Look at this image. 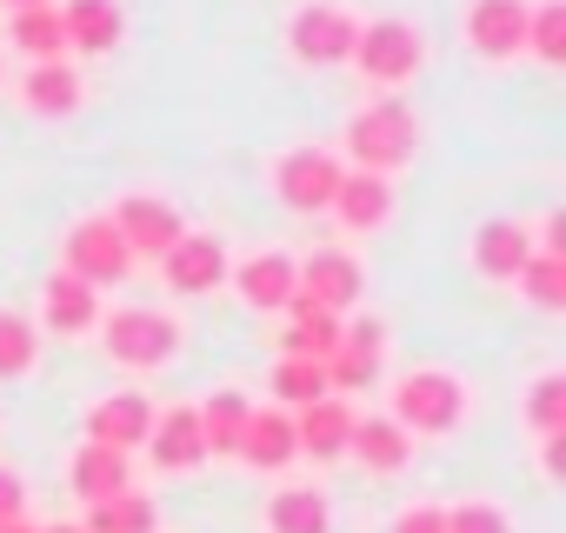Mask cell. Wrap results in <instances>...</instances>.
Here are the masks:
<instances>
[{
    "label": "cell",
    "mask_w": 566,
    "mask_h": 533,
    "mask_svg": "<svg viewBox=\"0 0 566 533\" xmlns=\"http://www.w3.org/2000/svg\"><path fill=\"white\" fill-rule=\"evenodd\" d=\"M413 147H420V114H413L407 101H394V94L367 101V107L347 121V160H354L360 174H394V167L413 160Z\"/></svg>",
    "instance_id": "obj_1"
},
{
    "label": "cell",
    "mask_w": 566,
    "mask_h": 533,
    "mask_svg": "<svg viewBox=\"0 0 566 533\" xmlns=\"http://www.w3.org/2000/svg\"><path fill=\"white\" fill-rule=\"evenodd\" d=\"M101 341H107V360L127 367V374H154L180 354V321L167 307H120V314H101Z\"/></svg>",
    "instance_id": "obj_2"
},
{
    "label": "cell",
    "mask_w": 566,
    "mask_h": 533,
    "mask_svg": "<svg viewBox=\"0 0 566 533\" xmlns=\"http://www.w3.org/2000/svg\"><path fill=\"white\" fill-rule=\"evenodd\" d=\"M394 427L407 433H453L467 420V387L447 374V367H413L394 380Z\"/></svg>",
    "instance_id": "obj_3"
},
{
    "label": "cell",
    "mask_w": 566,
    "mask_h": 533,
    "mask_svg": "<svg viewBox=\"0 0 566 533\" xmlns=\"http://www.w3.org/2000/svg\"><path fill=\"white\" fill-rule=\"evenodd\" d=\"M420 61H427V41H420L413 21H394V14L360 21V34H354V67H360L374 87H407V81L420 74Z\"/></svg>",
    "instance_id": "obj_4"
},
{
    "label": "cell",
    "mask_w": 566,
    "mask_h": 533,
    "mask_svg": "<svg viewBox=\"0 0 566 533\" xmlns=\"http://www.w3.org/2000/svg\"><path fill=\"white\" fill-rule=\"evenodd\" d=\"M354 34H360V21L340 8V0H307V8L287 14V54L301 67H340V61H354Z\"/></svg>",
    "instance_id": "obj_5"
},
{
    "label": "cell",
    "mask_w": 566,
    "mask_h": 533,
    "mask_svg": "<svg viewBox=\"0 0 566 533\" xmlns=\"http://www.w3.org/2000/svg\"><path fill=\"white\" fill-rule=\"evenodd\" d=\"M61 274L87 281L94 294L134 274V253H127V240H120V227H114L107 213H87V220L67 227V260H61Z\"/></svg>",
    "instance_id": "obj_6"
},
{
    "label": "cell",
    "mask_w": 566,
    "mask_h": 533,
    "mask_svg": "<svg viewBox=\"0 0 566 533\" xmlns=\"http://www.w3.org/2000/svg\"><path fill=\"white\" fill-rule=\"evenodd\" d=\"M294 294L301 301H314V307H327V314H354L360 307V294H367V274H360V260L354 253H340V247H321V253H307V260H294Z\"/></svg>",
    "instance_id": "obj_7"
},
{
    "label": "cell",
    "mask_w": 566,
    "mask_h": 533,
    "mask_svg": "<svg viewBox=\"0 0 566 533\" xmlns=\"http://www.w3.org/2000/svg\"><path fill=\"white\" fill-rule=\"evenodd\" d=\"M334 187H340V160L327 147H294V154L273 160V194L294 213H327Z\"/></svg>",
    "instance_id": "obj_8"
},
{
    "label": "cell",
    "mask_w": 566,
    "mask_h": 533,
    "mask_svg": "<svg viewBox=\"0 0 566 533\" xmlns=\"http://www.w3.org/2000/svg\"><path fill=\"white\" fill-rule=\"evenodd\" d=\"M107 220L120 227V240H127V253H134V260H160V253L187 233L180 207H174V200H160V194H120V207H114Z\"/></svg>",
    "instance_id": "obj_9"
},
{
    "label": "cell",
    "mask_w": 566,
    "mask_h": 533,
    "mask_svg": "<svg viewBox=\"0 0 566 533\" xmlns=\"http://www.w3.org/2000/svg\"><path fill=\"white\" fill-rule=\"evenodd\" d=\"M380 347H387V327L374 314H354V327H340V347L321 360L327 367V394H367L380 380Z\"/></svg>",
    "instance_id": "obj_10"
},
{
    "label": "cell",
    "mask_w": 566,
    "mask_h": 533,
    "mask_svg": "<svg viewBox=\"0 0 566 533\" xmlns=\"http://www.w3.org/2000/svg\"><path fill=\"white\" fill-rule=\"evenodd\" d=\"M154 400L140 394V387H120V394H101L94 407H87V440L94 447H114V453H134V447H147V433H154Z\"/></svg>",
    "instance_id": "obj_11"
},
{
    "label": "cell",
    "mask_w": 566,
    "mask_h": 533,
    "mask_svg": "<svg viewBox=\"0 0 566 533\" xmlns=\"http://www.w3.org/2000/svg\"><path fill=\"white\" fill-rule=\"evenodd\" d=\"M467 48L480 61H513L526 54V0H467V21H460Z\"/></svg>",
    "instance_id": "obj_12"
},
{
    "label": "cell",
    "mask_w": 566,
    "mask_h": 533,
    "mask_svg": "<svg viewBox=\"0 0 566 533\" xmlns=\"http://www.w3.org/2000/svg\"><path fill=\"white\" fill-rule=\"evenodd\" d=\"M160 274H167V288L174 294H213V288H227V247L213 240V233H180L167 253H160Z\"/></svg>",
    "instance_id": "obj_13"
},
{
    "label": "cell",
    "mask_w": 566,
    "mask_h": 533,
    "mask_svg": "<svg viewBox=\"0 0 566 533\" xmlns=\"http://www.w3.org/2000/svg\"><path fill=\"white\" fill-rule=\"evenodd\" d=\"M233 460L253 467V473H287V467L301 460V447H294V414H287V407H253V414H247V433H240V447H233Z\"/></svg>",
    "instance_id": "obj_14"
},
{
    "label": "cell",
    "mask_w": 566,
    "mask_h": 533,
    "mask_svg": "<svg viewBox=\"0 0 566 533\" xmlns=\"http://www.w3.org/2000/svg\"><path fill=\"white\" fill-rule=\"evenodd\" d=\"M227 281H233V294L247 301V307H260V314H280L294 301V253H280V247H266V253H247L240 266H227Z\"/></svg>",
    "instance_id": "obj_15"
},
{
    "label": "cell",
    "mask_w": 566,
    "mask_h": 533,
    "mask_svg": "<svg viewBox=\"0 0 566 533\" xmlns=\"http://www.w3.org/2000/svg\"><path fill=\"white\" fill-rule=\"evenodd\" d=\"M327 213H334L347 233H380V227H387V213H394V180H387V174L340 167V187H334Z\"/></svg>",
    "instance_id": "obj_16"
},
{
    "label": "cell",
    "mask_w": 566,
    "mask_h": 533,
    "mask_svg": "<svg viewBox=\"0 0 566 533\" xmlns=\"http://www.w3.org/2000/svg\"><path fill=\"white\" fill-rule=\"evenodd\" d=\"M533 260V227L526 220H480V233H473V266L486 281H520V266Z\"/></svg>",
    "instance_id": "obj_17"
},
{
    "label": "cell",
    "mask_w": 566,
    "mask_h": 533,
    "mask_svg": "<svg viewBox=\"0 0 566 533\" xmlns=\"http://www.w3.org/2000/svg\"><path fill=\"white\" fill-rule=\"evenodd\" d=\"M67 487H74V500L101 506V500H114V493H127V487H134V460H127V453H114V447L81 440V447H74V460H67Z\"/></svg>",
    "instance_id": "obj_18"
},
{
    "label": "cell",
    "mask_w": 566,
    "mask_h": 533,
    "mask_svg": "<svg viewBox=\"0 0 566 533\" xmlns=\"http://www.w3.org/2000/svg\"><path fill=\"white\" fill-rule=\"evenodd\" d=\"M260 520H266V533H334V500H327L321 487L287 480V487L266 493Z\"/></svg>",
    "instance_id": "obj_19"
},
{
    "label": "cell",
    "mask_w": 566,
    "mask_h": 533,
    "mask_svg": "<svg viewBox=\"0 0 566 533\" xmlns=\"http://www.w3.org/2000/svg\"><path fill=\"white\" fill-rule=\"evenodd\" d=\"M354 420H360V414H354L340 394H327V400H314V407H301V414H294V447H301L307 460H340V453H347Z\"/></svg>",
    "instance_id": "obj_20"
},
{
    "label": "cell",
    "mask_w": 566,
    "mask_h": 533,
    "mask_svg": "<svg viewBox=\"0 0 566 533\" xmlns=\"http://www.w3.org/2000/svg\"><path fill=\"white\" fill-rule=\"evenodd\" d=\"M61 28H67V54H114L127 34V14L120 0H67Z\"/></svg>",
    "instance_id": "obj_21"
},
{
    "label": "cell",
    "mask_w": 566,
    "mask_h": 533,
    "mask_svg": "<svg viewBox=\"0 0 566 533\" xmlns=\"http://www.w3.org/2000/svg\"><path fill=\"white\" fill-rule=\"evenodd\" d=\"M147 453H154V467H160V473H187V467H200V460H207L200 414H193V407H167V414H154Z\"/></svg>",
    "instance_id": "obj_22"
},
{
    "label": "cell",
    "mask_w": 566,
    "mask_h": 533,
    "mask_svg": "<svg viewBox=\"0 0 566 533\" xmlns=\"http://www.w3.org/2000/svg\"><path fill=\"white\" fill-rule=\"evenodd\" d=\"M280 314H287V327H280V354H301V360H327L334 347H340V314H327V307H314V301H287V307H280Z\"/></svg>",
    "instance_id": "obj_23"
},
{
    "label": "cell",
    "mask_w": 566,
    "mask_h": 533,
    "mask_svg": "<svg viewBox=\"0 0 566 533\" xmlns=\"http://www.w3.org/2000/svg\"><path fill=\"white\" fill-rule=\"evenodd\" d=\"M21 107H28V114H48V121L74 114V107H81V67H74V61H34V67L21 74Z\"/></svg>",
    "instance_id": "obj_24"
},
{
    "label": "cell",
    "mask_w": 566,
    "mask_h": 533,
    "mask_svg": "<svg viewBox=\"0 0 566 533\" xmlns=\"http://www.w3.org/2000/svg\"><path fill=\"white\" fill-rule=\"evenodd\" d=\"M347 453H354L367 473H400V467L413 460V433H407V427H394L387 414H367V420H354Z\"/></svg>",
    "instance_id": "obj_25"
},
{
    "label": "cell",
    "mask_w": 566,
    "mask_h": 533,
    "mask_svg": "<svg viewBox=\"0 0 566 533\" xmlns=\"http://www.w3.org/2000/svg\"><path fill=\"white\" fill-rule=\"evenodd\" d=\"M41 321L74 341V334L101 327V294H94L87 281H74V274H54V281L41 288Z\"/></svg>",
    "instance_id": "obj_26"
},
{
    "label": "cell",
    "mask_w": 566,
    "mask_h": 533,
    "mask_svg": "<svg viewBox=\"0 0 566 533\" xmlns=\"http://www.w3.org/2000/svg\"><path fill=\"white\" fill-rule=\"evenodd\" d=\"M8 41L34 61H67V28H61V8H21L8 14Z\"/></svg>",
    "instance_id": "obj_27"
},
{
    "label": "cell",
    "mask_w": 566,
    "mask_h": 533,
    "mask_svg": "<svg viewBox=\"0 0 566 533\" xmlns=\"http://www.w3.org/2000/svg\"><path fill=\"white\" fill-rule=\"evenodd\" d=\"M154 526H160V506H154V493H140V487H127V493L87 506V520H81V533H154Z\"/></svg>",
    "instance_id": "obj_28"
},
{
    "label": "cell",
    "mask_w": 566,
    "mask_h": 533,
    "mask_svg": "<svg viewBox=\"0 0 566 533\" xmlns=\"http://www.w3.org/2000/svg\"><path fill=\"white\" fill-rule=\"evenodd\" d=\"M266 387H273V400L287 407V414H301V407L327 400V367L321 360H301V354H280L273 374H266Z\"/></svg>",
    "instance_id": "obj_29"
},
{
    "label": "cell",
    "mask_w": 566,
    "mask_h": 533,
    "mask_svg": "<svg viewBox=\"0 0 566 533\" xmlns=\"http://www.w3.org/2000/svg\"><path fill=\"white\" fill-rule=\"evenodd\" d=\"M200 440H207V453H233L240 447V433H247V394H233V387H220V394H207L200 407Z\"/></svg>",
    "instance_id": "obj_30"
},
{
    "label": "cell",
    "mask_w": 566,
    "mask_h": 533,
    "mask_svg": "<svg viewBox=\"0 0 566 533\" xmlns=\"http://www.w3.org/2000/svg\"><path fill=\"white\" fill-rule=\"evenodd\" d=\"M34 360H41V334H34V321L14 314V307H0V380L34 374Z\"/></svg>",
    "instance_id": "obj_31"
},
{
    "label": "cell",
    "mask_w": 566,
    "mask_h": 533,
    "mask_svg": "<svg viewBox=\"0 0 566 533\" xmlns=\"http://www.w3.org/2000/svg\"><path fill=\"white\" fill-rule=\"evenodd\" d=\"M526 54L559 67L566 61V0H539V8H526Z\"/></svg>",
    "instance_id": "obj_32"
},
{
    "label": "cell",
    "mask_w": 566,
    "mask_h": 533,
    "mask_svg": "<svg viewBox=\"0 0 566 533\" xmlns=\"http://www.w3.org/2000/svg\"><path fill=\"white\" fill-rule=\"evenodd\" d=\"M520 294H526L533 307L559 314V307H566V260H559V253H533V260L520 266Z\"/></svg>",
    "instance_id": "obj_33"
},
{
    "label": "cell",
    "mask_w": 566,
    "mask_h": 533,
    "mask_svg": "<svg viewBox=\"0 0 566 533\" xmlns=\"http://www.w3.org/2000/svg\"><path fill=\"white\" fill-rule=\"evenodd\" d=\"M526 427L533 433H566V374H539L526 394Z\"/></svg>",
    "instance_id": "obj_34"
},
{
    "label": "cell",
    "mask_w": 566,
    "mask_h": 533,
    "mask_svg": "<svg viewBox=\"0 0 566 533\" xmlns=\"http://www.w3.org/2000/svg\"><path fill=\"white\" fill-rule=\"evenodd\" d=\"M440 513H447V533H513L506 506H493V500H460V506H440Z\"/></svg>",
    "instance_id": "obj_35"
},
{
    "label": "cell",
    "mask_w": 566,
    "mask_h": 533,
    "mask_svg": "<svg viewBox=\"0 0 566 533\" xmlns=\"http://www.w3.org/2000/svg\"><path fill=\"white\" fill-rule=\"evenodd\" d=\"M8 520H28V480L14 467H0V526Z\"/></svg>",
    "instance_id": "obj_36"
},
{
    "label": "cell",
    "mask_w": 566,
    "mask_h": 533,
    "mask_svg": "<svg viewBox=\"0 0 566 533\" xmlns=\"http://www.w3.org/2000/svg\"><path fill=\"white\" fill-rule=\"evenodd\" d=\"M394 533H447V513L440 506H400Z\"/></svg>",
    "instance_id": "obj_37"
},
{
    "label": "cell",
    "mask_w": 566,
    "mask_h": 533,
    "mask_svg": "<svg viewBox=\"0 0 566 533\" xmlns=\"http://www.w3.org/2000/svg\"><path fill=\"white\" fill-rule=\"evenodd\" d=\"M539 473H546V480L566 473V433H539Z\"/></svg>",
    "instance_id": "obj_38"
},
{
    "label": "cell",
    "mask_w": 566,
    "mask_h": 533,
    "mask_svg": "<svg viewBox=\"0 0 566 533\" xmlns=\"http://www.w3.org/2000/svg\"><path fill=\"white\" fill-rule=\"evenodd\" d=\"M8 14H21V8H54V0H0Z\"/></svg>",
    "instance_id": "obj_39"
},
{
    "label": "cell",
    "mask_w": 566,
    "mask_h": 533,
    "mask_svg": "<svg viewBox=\"0 0 566 533\" xmlns=\"http://www.w3.org/2000/svg\"><path fill=\"white\" fill-rule=\"evenodd\" d=\"M0 533H34V520H8V526H0Z\"/></svg>",
    "instance_id": "obj_40"
},
{
    "label": "cell",
    "mask_w": 566,
    "mask_h": 533,
    "mask_svg": "<svg viewBox=\"0 0 566 533\" xmlns=\"http://www.w3.org/2000/svg\"><path fill=\"white\" fill-rule=\"evenodd\" d=\"M34 533H81V526H74V520H61V526H34Z\"/></svg>",
    "instance_id": "obj_41"
},
{
    "label": "cell",
    "mask_w": 566,
    "mask_h": 533,
    "mask_svg": "<svg viewBox=\"0 0 566 533\" xmlns=\"http://www.w3.org/2000/svg\"><path fill=\"white\" fill-rule=\"evenodd\" d=\"M0 81H8V61H0Z\"/></svg>",
    "instance_id": "obj_42"
}]
</instances>
